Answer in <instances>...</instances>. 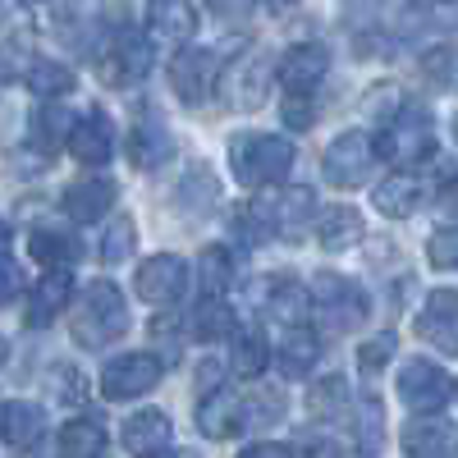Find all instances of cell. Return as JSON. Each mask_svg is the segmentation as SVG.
I'll return each instance as SVG.
<instances>
[{"label": "cell", "mask_w": 458, "mask_h": 458, "mask_svg": "<svg viewBox=\"0 0 458 458\" xmlns=\"http://www.w3.org/2000/svg\"><path fill=\"white\" fill-rule=\"evenodd\" d=\"M124 330H129V308H124L120 284H110V280L88 284L79 308L69 317L73 344H79V349H106V344H114Z\"/></svg>", "instance_id": "1"}, {"label": "cell", "mask_w": 458, "mask_h": 458, "mask_svg": "<svg viewBox=\"0 0 458 458\" xmlns=\"http://www.w3.org/2000/svg\"><path fill=\"white\" fill-rule=\"evenodd\" d=\"M229 170L243 188L284 183L293 170V142L280 133H234L229 138Z\"/></svg>", "instance_id": "2"}, {"label": "cell", "mask_w": 458, "mask_h": 458, "mask_svg": "<svg viewBox=\"0 0 458 458\" xmlns=\"http://www.w3.org/2000/svg\"><path fill=\"white\" fill-rule=\"evenodd\" d=\"M371 147H376V157L394 161V170H408L412 174V165H427V157L436 151L431 114L403 101V110L394 114V120L380 129V133H371Z\"/></svg>", "instance_id": "3"}, {"label": "cell", "mask_w": 458, "mask_h": 458, "mask_svg": "<svg viewBox=\"0 0 458 458\" xmlns=\"http://www.w3.org/2000/svg\"><path fill=\"white\" fill-rule=\"evenodd\" d=\"M308 298H312V317L330 326L335 335H349L367 321V293L339 271H317V280L308 284Z\"/></svg>", "instance_id": "4"}, {"label": "cell", "mask_w": 458, "mask_h": 458, "mask_svg": "<svg viewBox=\"0 0 458 458\" xmlns=\"http://www.w3.org/2000/svg\"><path fill=\"white\" fill-rule=\"evenodd\" d=\"M161 376H165V358H161V353L133 349V353H120V358L106 362V371H101V394H106L110 403H133V399H142V394L157 390Z\"/></svg>", "instance_id": "5"}, {"label": "cell", "mask_w": 458, "mask_h": 458, "mask_svg": "<svg viewBox=\"0 0 458 458\" xmlns=\"http://www.w3.org/2000/svg\"><path fill=\"white\" fill-rule=\"evenodd\" d=\"M399 399L417 417H436L454 399V376L440 362H431V358H408L399 367Z\"/></svg>", "instance_id": "6"}, {"label": "cell", "mask_w": 458, "mask_h": 458, "mask_svg": "<svg viewBox=\"0 0 458 458\" xmlns=\"http://www.w3.org/2000/svg\"><path fill=\"white\" fill-rule=\"evenodd\" d=\"M220 69H225V51H216V47H183L170 60V88H174V97L183 106H202L216 92V83H220Z\"/></svg>", "instance_id": "7"}, {"label": "cell", "mask_w": 458, "mask_h": 458, "mask_svg": "<svg viewBox=\"0 0 458 458\" xmlns=\"http://www.w3.org/2000/svg\"><path fill=\"white\" fill-rule=\"evenodd\" d=\"M371 165H376V147H371V133L367 129L339 133L326 147V157H321V174H326L330 188H358V183H367Z\"/></svg>", "instance_id": "8"}, {"label": "cell", "mask_w": 458, "mask_h": 458, "mask_svg": "<svg viewBox=\"0 0 458 458\" xmlns=\"http://www.w3.org/2000/svg\"><path fill=\"white\" fill-rule=\"evenodd\" d=\"M97 69H101V79H106L110 88H133V83L147 79V69H151V47L142 42V32L114 28L110 42H106L101 55H97Z\"/></svg>", "instance_id": "9"}, {"label": "cell", "mask_w": 458, "mask_h": 458, "mask_svg": "<svg viewBox=\"0 0 458 458\" xmlns=\"http://www.w3.org/2000/svg\"><path fill=\"white\" fill-rule=\"evenodd\" d=\"M133 289H138L142 302H151V308H174V302L183 298V289H188V261L174 257V252L147 257L138 266V276H133Z\"/></svg>", "instance_id": "10"}, {"label": "cell", "mask_w": 458, "mask_h": 458, "mask_svg": "<svg viewBox=\"0 0 458 458\" xmlns=\"http://www.w3.org/2000/svg\"><path fill=\"white\" fill-rule=\"evenodd\" d=\"M326 73H330V51L321 42H298L276 64V79H280L284 97H312Z\"/></svg>", "instance_id": "11"}, {"label": "cell", "mask_w": 458, "mask_h": 458, "mask_svg": "<svg viewBox=\"0 0 458 458\" xmlns=\"http://www.w3.org/2000/svg\"><path fill=\"white\" fill-rule=\"evenodd\" d=\"M170 157H174L170 129L157 120V110H142L138 120L129 124V165L142 170V174H151V170H161Z\"/></svg>", "instance_id": "12"}, {"label": "cell", "mask_w": 458, "mask_h": 458, "mask_svg": "<svg viewBox=\"0 0 458 458\" xmlns=\"http://www.w3.org/2000/svg\"><path fill=\"white\" fill-rule=\"evenodd\" d=\"M64 147L79 165H106L110 151H114V124L106 110H88L83 120H73L64 133Z\"/></svg>", "instance_id": "13"}, {"label": "cell", "mask_w": 458, "mask_h": 458, "mask_svg": "<svg viewBox=\"0 0 458 458\" xmlns=\"http://www.w3.org/2000/svg\"><path fill=\"white\" fill-rule=\"evenodd\" d=\"M198 10L188 0H147V32L157 37L161 47H188L198 37Z\"/></svg>", "instance_id": "14"}, {"label": "cell", "mask_w": 458, "mask_h": 458, "mask_svg": "<svg viewBox=\"0 0 458 458\" xmlns=\"http://www.w3.org/2000/svg\"><path fill=\"white\" fill-rule=\"evenodd\" d=\"M243 427H248V412H243V394L239 390L220 386V390L202 394V403H198V431L202 436L229 440V436H239Z\"/></svg>", "instance_id": "15"}, {"label": "cell", "mask_w": 458, "mask_h": 458, "mask_svg": "<svg viewBox=\"0 0 458 458\" xmlns=\"http://www.w3.org/2000/svg\"><path fill=\"white\" fill-rule=\"evenodd\" d=\"M431 202V188L422 183V174H408V170H394L386 183H376V211L386 220H408Z\"/></svg>", "instance_id": "16"}, {"label": "cell", "mask_w": 458, "mask_h": 458, "mask_svg": "<svg viewBox=\"0 0 458 458\" xmlns=\"http://www.w3.org/2000/svg\"><path fill=\"white\" fill-rule=\"evenodd\" d=\"M69 298H73V271H47L42 280L32 284V293H28V312H23V321H28L32 330L55 326L60 312L69 308Z\"/></svg>", "instance_id": "17"}, {"label": "cell", "mask_w": 458, "mask_h": 458, "mask_svg": "<svg viewBox=\"0 0 458 458\" xmlns=\"http://www.w3.org/2000/svg\"><path fill=\"white\" fill-rule=\"evenodd\" d=\"M120 440H124V449L138 454V458H151V454L170 449V440H174L170 412H161V408H138L133 417H124Z\"/></svg>", "instance_id": "18"}, {"label": "cell", "mask_w": 458, "mask_h": 458, "mask_svg": "<svg viewBox=\"0 0 458 458\" xmlns=\"http://www.w3.org/2000/svg\"><path fill=\"white\" fill-rule=\"evenodd\" d=\"M42 436H47V412H42V403H28V399L0 403V440H5L14 454H28Z\"/></svg>", "instance_id": "19"}, {"label": "cell", "mask_w": 458, "mask_h": 458, "mask_svg": "<svg viewBox=\"0 0 458 458\" xmlns=\"http://www.w3.org/2000/svg\"><path fill=\"white\" fill-rule=\"evenodd\" d=\"M64 216L79 220V225H97L110 207H114V183L106 174H92V179H79L64 188Z\"/></svg>", "instance_id": "20"}, {"label": "cell", "mask_w": 458, "mask_h": 458, "mask_svg": "<svg viewBox=\"0 0 458 458\" xmlns=\"http://www.w3.org/2000/svg\"><path fill=\"white\" fill-rule=\"evenodd\" d=\"M271 220H276V239H308V229L317 220V198L308 193V188H289V193L271 198Z\"/></svg>", "instance_id": "21"}, {"label": "cell", "mask_w": 458, "mask_h": 458, "mask_svg": "<svg viewBox=\"0 0 458 458\" xmlns=\"http://www.w3.org/2000/svg\"><path fill=\"white\" fill-rule=\"evenodd\" d=\"M271 60L266 55H248V60H239V69H234V79H229V106L234 110H261L266 106V97H271Z\"/></svg>", "instance_id": "22"}, {"label": "cell", "mask_w": 458, "mask_h": 458, "mask_svg": "<svg viewBox=\"0 0 458 458\" xmlns=\"http://www.w3.org/2000/svg\"><path fill=\"white\" fill-rule=\"evenodd\" d=\"M32 51H37V32H32V19H28V14H10V19H0V69H5L10 79L28 73V64H32Z\"/></svg>", "instance_id": "23"}, {"label": "cell", "mask_w": 458, "mask_h": 458, "mask_svg": "<svg viewBox=\"0 0 458 458\" xmlns=\"http://www.w3.org/2000/svg\"><path fill=\"white\" fill-rule=\"evenodd\" d=\"M417 335L427 344H436L440 353L458 349V330H454V289H436L427 298V308L417 312Z\"/></svg>", "instance_id": "24"}, {"label": "cell", "mask_w": 458, "mask_h": 458, "mask_svg": "<svg viewBox=\"0 0 458 458\" xmlns=\"http://www.w3.org/2000/svg\"><path fill=\"white\" fill-rule=\"evenodd\" d=\"M266 308H271V317H280L289 330L308 326L312 317V298H308V284L293 280V276H276L271 284H266Z\"/></svg>", "instance_id": "25"}, {"label": "cell", "mask_w": 458, "mask_h": 458, "mask_svg": "<svg viewBox=\"0 0 458 458\" xmlns=\"http://www.w3.org/2000/svg\"><path fill=\"white\" fill-rule=\"evenodd\" d=\"M28 252H32V261L51 266V271H69V266L83 257V243H79V234H69V229H32Z\"/></svg>", "instance_id": "26"}, {"label": "cell", "mask_w": 458, "mask_h": 458, "mask_svg": "<svg viewBox=\"0 0 458 458\" xmlns=\"http://www.w3.org/2000/svg\"><path fill=\"white\" fill-rule=\"evenodd\" d=\"M312 225H317V239H321L326 252H349V248L367 234V225H362V216H358L353 207H330V211H321Z\"/></svg>", "instance_id": "27"}, {"label": "cell", "mask_w": 458, "mask_h": 458, "mask_svg": "<svg viewBox=\"0 0 458 458\" xmlns=\"http://www.w3.org/2000/svg\"><path fill=\"white\" fill-rule=\"evenodd\" d=\"M403 449L412 458H449L454 454V431L440 417H417L403 427Z\"/></svg>", "instance_id": "28"}, {"label": "cell", "mask_w": 458, "mask_h": 458, "mask_svg": "<svg viewBox=\"0 0 458 458\" xmlns=\"http://www.w3.org/2000/svg\"><path fill=\"white\" fill-rule=\"evenodd\" d=\"M276 362H280V371L284 376H308L312 367H317V358H321V339H317V330H308V326H298V330H289L284 339H280V349L271 353Z\"/></svg>", "instance_id": "29"}, {"label": "cell", "mask_w": 458, "mask_h": 458, "mask_svg": "<svg viewBox=\"0 0 458 458\" xmlns=\"http://www.w3.org/2000/svg\"><path fill=\"white\" fill-rule=\"evenodd\" d=\"M69 124H73V114H69L60 101H47V106L32 110V120H28V142L42 151V157H51V151H60Z\"/></svg>", "instance_id": "30"}, {"label": "cell", "mask_w": 458, "mask_h": 458, "mask_svg": "<svg viewBox=\"0 0 458 458\" xmlns=\"http://www.w3.org/2000/svg\"><path fill=\"white\" fill-rule=\"evenodd\" d=\"M106 454V427L97 417H73L60 427V458H101Z\"/></svg>", "instance_id": "31"}, {"label": "cell", "mask_w": 458, "mask_h": 458, "mask_svg": "<svg viewBox=\"0 0 458 458\" xmlns=\"http://www.w3.org/2000/svg\"><path fill=\"white\" fill-rule=\"evenodd\" d=\"M216 198H220L216 174H211L207 165H188V174H183V183H179V211L207 216V211L216 207Z\"/></svg>", "instance_id": "32"}, {"label": "cell", "mask_w": 458, "mask_h": 458, "mask_svg": "<svg viewBox=\"0 0 458 458\" xmlns=\"http://www.w3.org/2000/svg\"><path fill=\"white\" fill-rule=\"evenodd\" d=\"M23 79H28V88L37 97H47V101H60V97L73 92V69L60 64V60H32Z\"/></svg>", "instance_id": "33"}, {"label": "cell", "mask_w": 458, "mask_h": 458, "mask_svg": "<svg viewBox=\"0 0 458 458\" xmlns=\"http://www.w3.org/2000/svg\"><path fill=\"white\" fill-rule=\"evenodd\" d=\"M229 362H234V371L243 376V380H257L266 367H271V344H266L261 339V330H234V358H229Z\"/></svg>", "instance_id": "34"}, {"label": "cell", "mask_w": 458, "mask_h": 458, "mask_svg": "<svg viewBox=\"0 0 458 458\" xmlns=\"http://www.w3.org/2000/svg\"><path fill=\"white\" fill-rule=\"evenodd\" d=\"M234 330H239V321H234V308H229L225 298H202L198 302V312H193V335L198 339L216 344V339L234 335Z\"/></svg>", "instance_id": "35"}, {"label": "cell", "mask_w": 458, "mask_h": 458, "mask_svg": "<svg viewBox=\"0 0 458 458\" xmlns=\"http://www.w3.org/2000/svg\"><path fill=\"white\" fill-rule=\"evenodd\" d=\"M353 427H358V454H362V458L380 454V445H386V408H380L376 394L362 399V408H358V417H353Z\"/></svg>", "instance_id": "36"}, {"label": "cell", "mask_w": 458, "mask_h": 458, "mask_svg": "<svg viewBox=\"0 0 458 458\" xmlns=\"http://www.w3.org/2000/svg\"><path fill=\"white\" fill-rule=\"evenodd\" d=\"M202 298H220L229 284H234V257H229V248H207L202 252Z\"/></svg>", "instance_id": "37"}, {"label": "cell", "mask_w": 458, "mask_h": 458, "mask_svg": "<svg viewBox=\"0 0 458 458\" xmlns=\"http://www.w3.org/2000/svg\"><path fill=\"white\" fill-rule=\"evenodd\" d=\"M133 248H138L133 216H114L101 234V261H124V257H133Z\"/></svg>", "instance_id": "38"}, {"label": "cell", "mask_w": 458, "mask_h": 458, "mask_svg": "<svg viewBox=\"0 0 458 458\" xmlns=\"http://www.w3.org/2000/svg\"><path fill=\"white\" fill-rule=\"evenodd\" d=\"M344 403H349V380H344V376H321L317 386L308 390V408L317 417H335Z\"/></svg>", "instance_id": "39"}, {"label": "cell", "mask_w": 458, "mask_h": 458, "mask_svg": "<svg viewBox=\"0 0 458 458\" xmlns=\"http://www.w3.org/2000/svg\"><path fill=\"white\" fill-rule=\"evenodd\" d=\"M427 261H431V271H454V266H458V234H454V225H440L436 234H427Z\"/></svg>", "instance_id": "40"}, {"label": "cell", "mask_w": 458, "mask_h": 458, "mask_svg": "<svg viewBox=\"0 0 458 458\" xmlns=\"http://www.w3.org/2000/svg\"><path fill=\"white\" fill-rule=\"evenodd\" d=\"M422 73H427V83H436L440 92H449V83H454V51L449 47H431L422 55Z\"/></svg>", "instance_id": "41"}, {"label": "cell", "mask_w": 458, "mask_h": 458, "mask_svg": "<svg viewBox=\"0 0 458 458\" xmlns=\"http://www.w3.org/2000/svg\"><path fill=\"white\" fill-rule=\"evenodd\" d=\"M394 349H399V339H394V330H386V335H376V339H367L362 349H358V362H362V371H376V367H386V362L394 358Z\"/></svg>", "instance_id": "42"}, {"label": "cell", "mask_w": 458, "mask_h": 458, "mask_svg": "<svg viewBox=\"0 0 458 458\" xmlns=\"http://www.w3.org/2000/svg\"><path fill=\"white\" fill-rule=\"evenodd\" d=\"M23 293V271H19V261L14 257H0V308L5 302H14Z\"/></svg>", "instance_id": "43"}, {"label": "cell", "mask_w": 458, "mask_h": 458, "mask_svg": "<svg viewBox=\"0 0 458 458\" xmlns=\"http://www.w3.org/2000/svg\"><path fill=\"white\" fill-rule=\"evenodd\" d=\"M284 120H289V129H312V120H317L312 97H284Z\"/></svg>", "instance_id": "44"}, {"label": "cell", "mask_w": 458, "mask_h": 458, "mask_svg": "<svg viewBox=\"0 0 458 458\" xmlns=\"http://www.w3.org/2000/svg\"><path fill=\"white\" fill-rule=\"evenodd\" d=\"M220 376H225V362H220V358H202V367H198V390H202V394L220 390V386H225Z\"/></svg>", "instance_id": "45"}, {"label": "cell", "mask_w": 458, "mask_h": 458, "mask_svg": "<svg viewBox=\"0 0 458 458\" xmlns=\"http://www.w3.org/2000/svg\"><path fill=\"white\" fill-rule=\"evenodd\" d=\"M207 10L220 19H248L257 10V0H207Z\"/></svg>", "instance_id": "46"}, {"label": "cell", "mask_w": 458, "mask_h": 458, "mask_svg": "<svg viewBox=\"0 0 458 458\" xmlns=\"http://www.w3.org/2000/svg\"><path fill=\"white\" fill-rule=\"evenodd\" d=\"M239 458H293V449L280 440H257V445H243Z\"/></svg>", "instance_id": "47"}, {"label": "cell", "mask_w": 458, "mask_h": 458, "mask_svg": "<svg viewBox=\"0 0 458 458\" xmlns=\"http://www.w3.org/2000/svg\"><path fill=\"white\" fill-rule=\"evenodd\" d=\"M151 339H161V344L170 339V358H179V344H174L179 339V321L174 317H157V321H151Z\"/></svg>", "instance_id": "48"}, {"label": "cell", "mask_w": 458, "mask_h": 458, "mask_svg": "<svg viewBox=\"0 0 458 458\" xmlns=\"http://www.w3.org/2000/svg\"><path fill=\"white\" fill-rule=\"evenodd\" d=\"M55 376H64V386H55V394L83 399V376H79V371H73V367H55Z\"/></svg>", "instance_id": "49"}, {"label": "cell", "mask_w": 458, "mask_h": 458, "mask_svg": "<svg viewBox=\"0 0 458 458\" xmlns=\"http://www.w3.org/2000/svg\"><path fill=\"white\" fill-rule=\"evenodd\" d=\"M151 458H198L193 449H161V454H151Z\"/></svg>", "instance_id": "50"}, {"label": "cell", "mask_w": 458, "mask_h": 458, "mask_svg": "<svg viewBox=\"0 0 458 458\" xmlns=\"http://www.w3.org/2000/svg\"><path fill=\"white\" fill-rule=\"evenodd\" d=\"M10 239H14V234H10V225H5V220H0V257H5V248H10Z\"/></svg>", "instance_id": "51"}, {"label": "cell", "mask_w": 458, "mask_h": 458, "mask_svg": "<svg viewBox=\"0 0 458 458\" xmlns=\"http://www.w3.org/2000/svg\"><path fill=\"white\" fill-rule=\"evenodd\" d=\"M5 358H10V344H5V335H0V367H5Z\"/></svg>", "instance_id": "52"}, {"label": "cell", "mask_w": 458, "mask_h": 458, "mask_svg": "<svg viewBox=\"0 0 458 458\" xmlns=\"http://www.w3.org/2000/svg\"><path fill=\"white\" fill-rule=\"evenodd\" d=\"M271 5H276V10H289V5H298V0H271Z\"/></svg>", "instance_id": "53"}, {"label": "cell", "mask_w": 458, "mask_h": 458, "mask_svg": "<svg viewBox=\"0 0 458 458\" xmlns=\"http://www.w3.org/2000/svg\"><path fill=\"white\" fill-rule=\"evenodd\" d=\"M445 5H454V0H445Z\"/></svg>", "instance_id": "54"}]
</instances>
